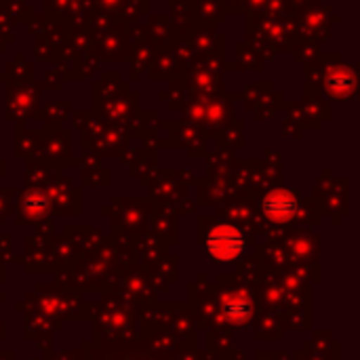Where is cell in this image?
Masks as SVG:
<instances>
[{
    "label": "cell",
    "instance_id": "3",
    "mask_svg": "<svg viewBox=\"0 0 360 360\" xmlns=\"http://www.w3.org/2000/svg\"><path fill=\"white\" fill-rule=\"evenodd\" d=\"M295 207H297L295 198L287 192H272L264 202L266 215L272 221H287L289 217L295 215Z\"/></svg>",
    "mask_w": 360,
    "mask_h": 360
},
{
    "label": "cell",
    "instance_id": "1",
    "mask_svg": "<svg viewBox=\"0 0 360 360\" xmlns=\"http://www.w3.org/2000/svg\"><path fill=\"white\" fill-rule=\"evenodd\" d=\"M243 251H245V238L232 226H217L207 238V253L217 262H232Z\"/></svg>",
    "mask_w": 360,
    "mask_h": 360
},
{
    "label": "cell",
    "instance_id": "2",
    "mask_svg": "<svg viewBox=\"0 0 360 360\" xmlns=\"http://www.w3.org/2000/svg\"><path fill=\"white\" fill-rule=\"evenodd\" d=\"M221 310L228 323L232 325H245L251 319V300L247 297V293L238 291V293H228L221 302Z\"/></svg>",
    "mask_w": 360,
    "mask_h": 360
}]
</instances>
